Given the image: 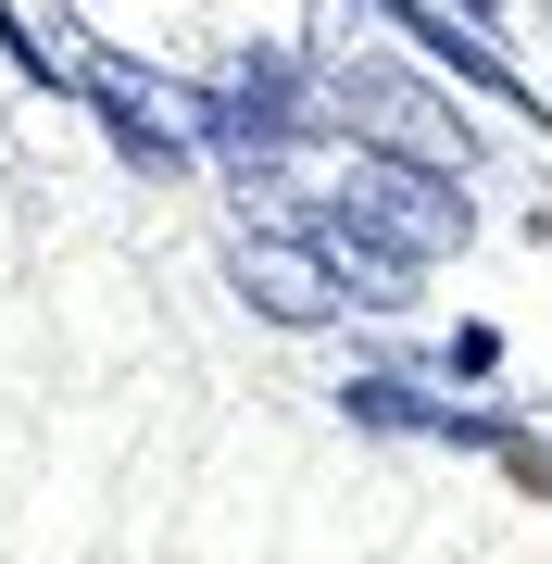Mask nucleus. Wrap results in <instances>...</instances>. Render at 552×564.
Here are the masks:
<instances>
[{"label": "nucleus", "mask_w": 552, "mask_h": 564, "mask_svg": "<svg viewBox=\"0 0 552 564\" xmlns=\"http://www.w3.org/2000/svg\"><path fill=\"white\" fill-rule=\"evenodd\" d=\"M314 226H327V251H339V276H351V302L389 314L427 263H452L477 239V202H465V176L452 163H414V151H351L327 163V188L302 202Z\"/></svg>", "instance_id": "f257e3e1"}, {"label": "nucleus", "mask_w": 552, "mask_h": 564, "mask_svg": "<svg viewBox=\"0 0 552 564\" xmlns=\"http://www.w3.org/2000/svg\"><path fill=\"white\" fill-rule=\"evenodd\" d=\"M314 113H327V139H351V151H414V163L477 176V113L452 101L440 76H414L402 51H314Z\"/></svg>", "instance_id": "f03ea898"}, {"label": "nucleus", "mask_w": 552, "mask_h": 564, "mask_svg": "<svg viewBox=\"0 0 552 564\" xmlns=\"http://www.w3.org/2000/svg\"><path fill=\"white\" fill-rule=\"evenodd\" d=\"M226 289H239L264 326H289V339H314V326H351V314H365L314 214H264V226H239V239H226Z\"/></svg>", "instance_id": "7ed1b4c3"}, {"label": "nucleus", "mask_w": 552, "mask_h": 564, "mask_svg": "<svg viewBox=\"0 0 552 564\" xmlns=\"http://www.w3.org/2000/svg\"><path fill=\"white\" fill-rule=\"evenodd\" d=\"M440 364H452V377H490V364H502V326H452Z\"/></svg>", "instance_id": "20e7f679"}]
</instances>
